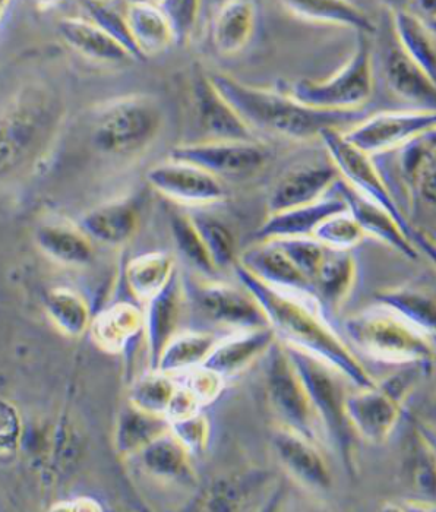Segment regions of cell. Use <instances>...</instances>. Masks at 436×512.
<instances>
[{
    "instance_id": "1",
    "label": "cell",
    "mask_w": 436,
    "mask_h": 512,
    "mask_svg": "<svg viewBox=\"0 0 436 512\" xmlns=\"http://www.w3.org/2000/svg\"><path fill=\"white\" fill-rule=\"evenodd\" d=\"M235 273L240 284L264 309L278 341L324 360L357 388L375 385L377 381L363 368L352 349L318 314L317 300L268 286L238 264Z\"/></svg>"
},
{
    "instance_id": "2",
    "label": "cell",
    "mask_w": 436,
    "mask_h": 512,
    "mask_svg": "<svg viewBox=\"0 0 436 512\" xmlns=\"http://www.w3.org/2000/svg\"><path fill=\"white\" fill-rule=\"evenodd\" d=\"M208 77L252 131L267 132L290 141H314L327 129H343L365 118L362 110L315 109L296 100L292 94L255 87L226 72H211Z\"/></svg>"
},
{
    "instance_id": "3",
    "label": "cell",
    "mask_w": 436,
    "mask_h": 512,
    "mask_svg": "<svg viewBox=\"0 0 436 512\" xmlns=\"http://www.w3.org/2000/svg\"><path fill=\"white\" fill-rule=\"evenodd\" d=\"M284 344V343H283ZM286 346L287 355L305 385L312 407L322 431L327 434L341 463L350 476L357 472V435L350 425L346 412L347 390L344 381H349L333 366L318 357L309 355L296 347Z\"/></svg>"
},
{
    "instance_id": "4",
    "label": "cell",
    "mask_w": 436,
    "mask_h": 512,
    "mask_svg": "<svg viewBox=\"0 0 436 512\" xmlns=\"http://www.w3.org/2000/svg\"><path fill=\"white\" fill-rule=\"evenodd\" d=\"M344 331L357 349L379 362L431 366L435 359V344L379 303L349 316Z\"/></svg>"
},
{
    "instance_id": "5",
    "label": "cell",
    "mask_w": 436,
    "mask_h": 512,
    "mask_svg": "<svg viewBox=\"0 0 436 512\" xmlns=\"http://www.w3.org/2000/svg\"><path fill=\"white\" fill-rule=\"evenodd\" d=\"M163 126L159 100L148 94H129L101 104L91 139L96 150L106 156H135L153 145Z\"/></svg>"
},
{
    "instance_id": "6",
    "label": "cell",
    "mask_w": 436,
    "mask_h": 512,
    "mask_svg": "<svg viewBox=\"0 0 436 512\" xmlns=\"http://www.w3.org/2000/svg\"><path fill=\"white\" fill-rule=\"evenodd\" d=\"M429 368L404 366L403 371L375 382L372 387L357 388L355 393L347 394V417L357 438L369 444H384L397 428L407 398Z\"/></svg>"
},
{
    "instance_id": "7",
    "label": "cell",
    "mask_w": 436,
    "mask_h": 512,
    "mask_svg": "<svg viewBox=\"0 0 436 512\" xmlns=\"http://www.w3.org/2000/svg\"><path fill=\"white\" fill-rule=\"evenodd\" d=\"M55 123V104L46 91L18 94L0 112V176L11 175L36 156Z\"/></svg>"
},
{
    "instance_id": "8",
    "label": "cell",
    "mask_w": 436,
    "mask_h": 512,
    "mask_svg": "<svg viewBox=\"0 0 436 512\" xmlns=\"http://www.w3.org/2000/svg\"><path fill=\"white\" fill-rule=\"evenodd\" d=\"M374 87L371 41L366 34H357L352 56L336 74L322 81L302 79L295 82L287 93L315 109L356 112L371 100Z\"/></svg>"
},
{
    "instance_id": "9",
    "label": "cell",
    "mask_w": 436,
    "mask_h": 512,
    "mask_svg": "<svg viewBox=\"0 0 436 512\" xmlns=\"http://www.w3.org/2000/svg\"><path fill=\"white\" fill-rule=\"evenodd\" d=\"M265 391L278 425L318 442L321 423L286 346L278 340L265 355Z\"/></svg>"
},
{
    "instance_id": "10",
    "label": "cell",
    "mask_w": 436,
    "mask_h": 512,
    "mask_svg": "<svg viewBox=\"0 0 436 512\" xmlns=\"http://www.w3.org/2000/svg\"><path fill=\"white\" fill-rule=\"evenodd\" d=\"M242 286V284H240ZM186 300L197 306L207 321L235 331L270 327L264 309L245 287L207 278H183Z\"/></svg>"
},
{
    "instance_id": "11",
    "label": "cell",
    "mask_w": 436,
    "mask_h": 512,
    "mask_svg": "<svg viewBox=\"0 0 436 512\" xmlns=\"http://www.w3.org/2000/svg\"><path fill=\"white\" fill-rule=\"evenodd\" d=\"M319 139L325 145L331 164L336 167L340 179L363 197L384 207L412 239L415 227L404 216L372 156L355 147L346 138L343 129H327Z\"/></svg>"
},
{
    "instance_id": "12",
    "label": "cell",
    "mask_w": 436,
    "mask_h": 512,
    "mask_svg": "<svg viewBox=\"0 0 436 512\" xmlns=\"http://www.w3.org/2000/svg\"><path fill=\"white\" fill-rule=\"evenodd\" d=\"M170 157L195 164L221 179L255 175L268 163L270 153L255 139H208L178 145Z\"/></svg>"
},
{
    "instance_id": "13",
    "label": "cell",
    "mask_w": 436,
    "mask_h": 512,
    "mask_svg": "<svg viewBox=\"0 0 436 512\" xmlns=\"http://www.w3.org/2000/svg\"><path fill=\"white\" fill-rule=\"evenodd\" d=\"M436 126V113L426 110H396L365 116L344 131L355 147L369 156L400 150L423 132Z\"/></svg>"
},
{
    "instance_id": "14",
    "label": "cell",
    "mask_w": 436,
    "mask_h": 512,
    "mask_svg": "<svg viewBox=\"0 0 436 512\" xmlns=\"http://www.w3.org/2000/svg\"><path fill=\"white\" fill-rule=\"evenodd\" d=\"M147 182L164 198L186 207H207L227 198L220 178L178 158L170 157L151 167Z\"/></svg>"
},
{
    "instance_id": "15",
    "label": "cell",
    "mask_w": 436,
    "mask_h": 512,
    "mask_svg": "<svg viewBox=\"0 0 436 512\" xmlns=\"http://www.w3.org/2000/svg\"><path fill=\"white\" fill-rule=\"evenodd\" d=\"M271 444L283 469L303 488L314 492H327L331 488L330 466L318 450L317 442L278 425Z\"/></svg>"
},
{
    "instance_id": "16",
    "label": "cell",
    "mask_w": 436,
    "mask_h": 512,
    "mask_svg": "<svg viewBox=\"0 0 436 512\" xmlns=\"http://www.w3.org/2000/svg\"><path fill=\"white\" fill-rule=\"evenodd\" d=\"M236 264L268 286L315 299L311 281L274 240H255L238 256Z\"/></svg>"
},
{
    "instance_id": "17",
    "label": "cell",
    "mask_w": 436,
    "mask_h": 512,
    "mask_svg": "<svg viewBox=\"0 0 436 512\" xmlns=\"http://www.w3.org/2000/svg\"><path fill=\"white\" fill-rule=\"evenodd\" d=\"M185 302L183 278L176 271L172 280L156 296L144 303V337L150 369H156L164 347L179 333Z\"/></svg>"
},
{
    "instance_id": "18",
    "label": "cell",
    "mask_w": 436,
    "mask_h": 512,
    "mask_svg": "<svg viewBox=\"0 0 436 512\" xmlns=\"http://www.w3.org/2000/svg\"><path fill=\"white\" fill-rule=\"evenodd\" d=\"M334 189L346 202L347 211L355 218L365 236L374 237L398 254L406 256L407 259L416 261L419 258L415 243L407 236L396 218L391 216L384 207L372 199L363 197L341 179L337 180Z\"/></svg>"
},
{
    "instance_id": "19",
    "label": "cell",
    "mask_w": 436,
    "mask_h": 512,
    "mask_svg": "<svg viewBox=\"0 0 436 512\" xmlns=\"http://www.w3.org/2000/svg\"><path fill=\"white\" fill-rule=\"evenodd\" d=\"M192 99L199 125L211 139H254V131L224 99L208 74H195L192 78Z\"/></svg>"
},
{
    "instance_id": "20",
    "label": "cell",
    "mask_w": 436,
    "mask_h": 512,
    "mask_svg": "<svg viewBox=\"0 0 436 512\" xmlns=\"http://www.w3.org/2000/svg\"><path fill=\"white\" fill-rule=\"evenodd\" d=\"M403 480L420 511L436 510V448L416 423L404 441Z\"/></svg>"
},
{
    "instance_id": "21",
    "label": "cell",
    "mask_w": 436,
    "mask_h": 512,
    "mask_svg": "<svg viewBox=\"0 0 436 512\" xmlns=\"http://www.w3.org/2000/svg\"><path fill=\"white\" fill-rule=\"evenodd\" d=\"M340 179L333 164H308L283 176L268 198V214L314 204L327 197Z\"/></svg>"
},
{
    "instance_id": "22",
    "label": "cell",
    "mask_w": 436,
    "mask_h": 512,
    "mask_svg": "<svg viewBox=\"0 0 436 512\" xmlns=\"http://www.w3.org/2000/svg\"><path fill=\"white\" fill-rule=\"evenodd\" d=\"M63 43L82 58L101 65H122L137 60L112 34L91 18L66 17L58 24Z\"/></svg>"
},
{
    "instance_id": "23",
    "label": "cell",
    "mask_w": 436,
    "mask_h": 512,
    "mask_svg": "<svg viewBox=\"0 0 436 512\" xmlns=\"http://www.w3.org/2000/svg\"><path fill=\"white\" fill-rule=\"evenodd\" d=\"M276 341V334L271 327L235 331L230 337L218 340L204 366L213 369L224 379L232 378L265 357Z\"/></svg>"
},
{
    "instance_id": "24",
    "label": "cell",
    "mask_w": 436,
    "mask_h": 512,
    "mask_svg": "<svg viewBox=\"0 0 436 512\" xmlns=\"http://www.w3.org/2000/svg\"><path fill=\"white\" fill-rule=\"evenodd\" d=\"M398 167L412 194L436 210V126L400 148Z\"/></svg>"
},
{
    "instance_id": "25",
    "label": "cell",
    "mask_w": 436,
    "mask_h": 512,
    "mask_svg": "<svg viewBox=\"0 0 436 512\" xmlns=\"http://www.w3.org/2000/svg\"><path fill=\"white\" fill-rule=\"evenodd\" d=\"M80 226L93 242L119 248L137 235L139 210L132 199H112L87 211Z\"/></svg>"
},
{
    "instance_id": "26",
    "label": "cell",
    "mask_w": 436,
    "mask_h": 512,
    "mask_svg": "<svg viewBox=\"0 0 436 512\" xmlns=\"http://www.w3.org/2000/svg\"><path fill=\"white\" fill-rule=\"evenodd\" d=\"M347 210L340 195L325 197L314 204L268 214L267 220L255 232V240H281L293 237H314L325 218Z\"/></svg>"
},
{
    "instance_id": "27",
    "label": "cell",
    "mask_w": 436,
    "mask_h": 512,
    "mask_svg": "<svg viewBox=\"0 0 436 512\" xmlns=\"http://www.w3.org/2000/svg\"><path fill=\"white\" fill-rule=\"evenodd\" d=\"M36 245L41 254L65 267L81 268L94 258V242L80 224L63 218L44 221L36 230Z\"/></svg>"
},
{
    "instance_id": "28",
    "label": "cell",
    "mask_w": 436,
    "mask_h": 512,
    "mask_svg": "<svg viewBox=\"0 0 436 512\" xmlns=\"http://www.w3.org/2000/svg\"><path fill=\"white\" fill-rule=\"evenodd\" d=\"M88 331L100 350L119 355L144 334V309L134 303H115L94 316Z\"/></svg>"
},
{
    "instance_id": "29",
    "label": "cell",
    "mask_w": 436,
    "mask_h": 512,
    "mask_svg": "<svg viewBox=\"0 0 436 512\" xmlns=\"http://www.w3.org/2000/svg\"><path fill=\"white\" fill-rule=\"evenodd\" d=\"M357 276L355 256L350 251L327 248L321 265L312 278L318 305L336 312L352 295Z\"/></svg>"
},
{
    "instance_id": "30",
    "label": "cell",
    "mask_w": 436,
    "mask_h": 512,
    "mask_svg": "<svg viewBox=\"0 0 436 512\" xmlns=\"http://www.w3.org/2000/svg\"><path fill=\"white\" fill-rule=\"evenodd\" d=\"M142 470L161 482L191 485L195 480L192 454L172 432L160 435L135 455Z\"/></svg>"
},
{
    "instance_id": "31",
    "label": "cell",
    "mask_w": 436,
    "mask_h": 512,
    "mask_svg": "<svg viewBox=\"0 0 436 512\" xmlns=\"http://www.w3.org/2000/svg\"><path fill=\"white\" fill-rule=\"evenodd\" d=\"M375 302L401 318L436 343V292L416 284L388 287L375 293Z\"/></svg>"
},
{
    "instance_id": "32",
    "label": "cell",
    "mask_w": 436,
    "mask_h": 512,
    "mask_svg": "<svg viewBox=\"0 0 436 512\" xmlns=\"http://www.w3.org/2000/svg\"><path fill=\"white\" fill-rule=\"evenodd\" d=\"M385 77L391 91L413 109L436 113V82L416 66L400 47H393L385 58Z\"/></svg>"
},
{
    "instance_id": "33",
    "label": "cell",
    "mask_w": 436,
    "mask_h": 512,
    "mask_svg": "<svg viewBox=\"0 0 436 512\" xmlns=\"http://www.w3.org/2000/svg\"><path fill=\"white\" fill-rule=\"evenodd\" d=\"M286 11L314 24L349 28L357 34L372 36L374 21L350 0H278Z\"/></svg>"
},
{
    "instance_id": "34",
    "label": "cell",
    "mask_w": 436,
    "mask_h": 512,
    "mask_svg": "<svg viewBox=\"0 0 436 512\" xmlns=\"http://www.w3.org/2000/svg\"><path fill=\"white\" fill-rule=\"evenodd\" d=\"M125 18L139 58H153L175 43L172 28L157 5H126Z\"/></svg>"
},
{
    "instance_id": "35",
    "label": "cell",
    "mask_w": 436,
    "mask_h": 512,
    "mask_svg": "<svg viewBox=\"0 0 436 512\" xmlns=\"http://www.w3.org/2000/svg\"><path fill=\"white\" fill-rule=\"evenodd\" d=\"M255 30V8L251 0H226L213 22V43L220 55L242 52Z\"/></svg>"
},
{
    "instance_id": "36",
    "label": "cell",
    "mask_w": 436,
    "mask_h": 512,
    "mask_svg": "<svg viewBox=\"0 0 436 512\" xmlns=\"http://www.w3.org/2000/svg\"><path fill=\"white\" fill-rule=\"evenodd\" d=\"M169 431L170 422L166 416L144 412L128 403L116 422V453L122 458H134L150 442Z\"/></svg>"
},
{
    "instance_id": "37",
    "label": "cell",
    "mask_w": 436,
    "mask_h": 512,
    "mask_svg": "<svg viewBox=\"0 0 436 512\" xmlns=\"http://www.w3.org/2000/svg\"><path fill=\"white\" fill-rule=\"evenodd\" d=\"M393 28L397 46L432 81L436 82V37L426 21L412 11L394 12Z\"/></svg>"
},
{
    "instance_id": "38",
    "label": "cell",
    "mask_w": 436,
    "mask_h": 512,
    "mask_svg": "<svg viewBox=\"0 0 436 512\" xmlns=\"http://www.w3.org/2000/svg\"><path fill=\"white\" fill-rule=\"evenodd\" d=\"M176 271L175 258L169 252H147L126 264V286L138 302L145 303L172 280Z\"/></svg>"
},
{
    "instance_id": "39",
    "label": "cell",
    "mask_w": 436,
    "mask_h": 512,
    "mask_svg": "<svg viewBox=\"0 0 436 512\" xmlns=\"http://www.w3.org/2000/svg\"><path fill=\"white\" fill-rule=\"evenodd\" d=\"M220 338L207 331H183L172 338L164 347L157 362V371L172 375L173 378L204 365Z\"/></svg>"
},
{
    "instance_id": "40",
    "label": "cell",
    "mask_w": 436,
    "mask_h": 512,
    "mask_svg": "<svg viewBox=\"0 0 436 512\" xmlns=\"http://www.w3.org/2000/svg\"><path fill=\"white\" fill-rule=\"evenodd\" d=\"M44 311L56 330L66 337H81L90 330L93 321L87 300L80 293L66 287H58L47 293Z\"/></svg>"
},
{
    "instance_id": "41",
    "label": "cell",
    "mask_w": 436,
    "mask_h": 512,
    "mask_svg": "<svg viewBox=\"0 0 436 512\" xmlns=\"http://www.w3.org/2000/svg\"><path fill=\"white\" fill-rule=\"evenodd\" d=\"M170 230H172L176 249L186 262H189L202 276L213 277L217 273L216 265L205 248L204 240L199 235L197 224L191 214L173 211L170 214Z\"/></svg>"
},
{
    "instance_id": "42",
    "label": "cell",
    "mask_w": 436,
    "mask_h": 512,
    "mask_svg": "<svg viewBox=\"0 0 436 512\" xmlns=\"http://www.w3.org/2000/svg\"><path fill=\"white\" fill-rule=\"evenodd\" d=\"M176 388L178 381L172 375L150 369V372L139 376L129 387L128 403L144 412L166 416L167 406Z\"/></svg>"
},
{
    "instance_id": "43",
    "label": "cell",
    "mask_w": 436,
    "mask_h": 512,
    "mask_svg": "<svg viewBox=\"0 0 436 512\" xmlns=\"http://www.w3.org/2000/svg\"><path fill=\"white\" fill-rule=\"evenodd\" d=\"M197 224L199 235L204 240L205 248L213 259L217 271L235 268L238 262L236 240L232 230L224 221L208 213L191 214Z\"/></svg>"
},
{
    "instance_id": "44",
    "label": "cell",
    "mask_w": 436,
    "mask_h": 512,
    "mask_svg": "<svg viewBox=\"0 0 436 512\" xmlns=\"http://www.w3.org/2000/svg\"><path fill=\"white\" fill-rule=\"evenodd\" d=\"M314 237L327 248L352 251L366 236L352 214L344 210L325 218L315 230Z\"/></svg>"
},
{
    "instance_id": "45",
    "label": "cell",
    "mask_w": 436,
    "mask_h": 512,
    "mask_svg": "<svg viewBox=\"0 0 436 512\" xmlns=\"http://www.w3.org/2000/svg\"><path fill=\"white\" fill-rule=\"evenodd\" d=\"M159 8L172 28L176 44H185L194 34L202 0H160Z\"/></svg>"
},
{
    "instance_id": "46",
    "label": "cell",
    "mask_w": 436,
    "mask_h": 512,
    "mask_svg": "<svg viewBox=\"0 0 436 512\" xmlns=\"http://www.w3.org/2000/svg\"><path fill=\"white\" fill-rule=\"evenodd\" d=\"M286 255L292 259L293 264L302 271L303 276L312 283L315 273L324 259L327 246L318 242L315 237H293V239L274 240Z\"/></svg>"
},
{
    "instance_id": "47",
    "label": "cell",
    "mask_w": 436,
    "mask_h": 512,
    "mask_svg": "<svg viewBox=\"0 0 436 512\" xmlns=\"http://www.w3.org/2000/svg\"><path fill=\"white\" fill-rule=\"evenodd\" d=\"M88 12L94 22L103 27L107 33L112 34L119 43H122L135 59L139 58L134 41L129 34L128 24H126L125 12H118L110 6V2H91L87 0Z\"/></svg>"
},
{
    "instance_id": "48",
    "label": "cell",
    "mask_w": 436,
    "mask_h": 512,
    "mask_svg": "<svg viewBox=\"0 0 436 512\" xmlns=\"http://www.w3.org/2000/svg\"><path fill=\"white\" fill-rule=\"evenodd\" d=\"M170 432L192 455L202 453L210 441V423L201 412L170 422Z\"/></svg>"
},
{
    "instance_id": "49",
    "label": "cell",
    "mask_w": 436,
    "mask_h": 512,
    "mask_svg": "<svg viewBox=\"0 0 436 512\" xmlns=\"http://www.w3.org/2000/svg\"><path fill=\"white\" fill-rule=\"evenodd\" d=\"M182 375L183 378L179 384L188 388L198 398L201 406L217 400L218 395L223 391L224 381H226L223 376L218 375L213 369L204 365L197 366V368L191 369V371Z\"/></svg>"
},
{
    "instance_id": "50",
    "label": "cell",
    "mask_w": 436,
    "mask_h": 512,
    "mask_svg": "<svg viewBox=\"0 0 436 512\" xmlns=\"http://www.w3.org/2000/svg\"><path fill=\"white\" fill-rule=\"evenodd\" d=\"M21 434L20 412L11 401L0 397V455L12 453L20 444Z\"/></svg>"
},
{
    "instance_id": "51",
    "label": "cell",
    "mask_w": 436,
    "mask_h": 512,
    "mask_svg": "<svg viewBox=\"0 0 436 512\" xmlns=\"http://www.w3.org/2000/svg\"><path fill=\"white\" fill-rule=\"evenodd\" d=\"M201 407L198 398L178 382V388H176L175 394H173L172 400L167 406L166 417L169 422H176V420L194 416V414L199 413Z\"/></svg>"
},
{
    "instance_id": "52",
    "label": "cell",
    "mask_w": 436,
    "mask_h": 512,
    "mask_svg": "<svg viewBox=\"0 0 436 512\" xmlns=\"http://www.w3.org/2000/svg\"><path fill=\"white\" fill-rule=\"evenodd\" d=\"M412 242L415 243L417 251L423 252V255L428 256L429 261L435 265L436 268V242L428 233L422 230H413Z\"/></svg>"
},
{
    "instance_id": "53",
    "label": "cell",
    "mask_w": 436,
    "mask_h": 512,
    "mask_svg": "<svg viewBox=\"0 0 436 512\" xmlns=\"http://www.w3.org/2000/svg\"><path fill=\"white\" fill-rule=\"evenodd\" d=\"M53 511H101L99 504L90 498H77L68 502H60L58 507H53Z\"/></svg>"
},
{
    "instance_id": "54",
    "label": "cell",
    "mask_w": 436,
    "mask_h": 512,
    "mask_svg": "<svg viewBox=\"0 0 436 512\" xmlns=\"http://www.w3.org/2000/svg\"><path fill=\"white\" fill-rule=\"evenodd\" d=\"M381 2L387 6V9H390L391 14H394V12L409 11L410 6L416 0H381Z\"/></svg>"
},
{
    "instance_id": "55",
    "label": "cell",
    "mask_w": 436,
    "mask_h": 512,
    "mask_svg": "<svg viewBox=\"0 0 436 512\" xmlns=\"http://www.w3.org/2000/svg\"><path fill=\"white\" fill-rule=\"evenodd\" d=\"M426 18H436V0H416Z\"/></svg>"
},
{
    "instance_id": "56",
    "label": "cell",
    "mask_w": 436,
    "mask_h": 512,
    "mask_svg": "<svg viewBox=\"0 0 436 512\" xmlns=\"http://www.w3.org/2000/svg\"><path fill=\"white\" fill-rule=\"evenodd\" d=\"M37 9L40 11H47V9L55 8L62 0H30Z\"/></svg>"
},
{
    "instance_id": "57",
    "label": "cell",
    "mask_w": 436,
    "mask_h": 512,
    "mask_svg": "<svg viewBox=\"0 0 436 512\" xmlns=\"http://www.w3.org/2000/svg\"><path fill=\"white\" fill-rule=\"evenodd\" d=\"M126 5H135V3H145V5H159L160 0H123Z\"/></svg>"
},
{
    "instance_id": "58",
    "label": "cell",
    "mask_w": 436,
    "mask_h": 512,
    "mask_svg": "<svg viewBox=\"0 0 436 512\" xmlns=\"http://www.w3.org/2000/svg\"><path fill=\"white\" fill-rule=\"evenodd\" d=\"M9 3H11V0H0V22H2L3 15L6 14Z\"/></svg>"
},
{
    "instance_id": "59",
    "label": "cell",
    "mask_w": 436,
    "mask_h": 512,
    "mask_svg": "<svg viewBox=\"0 0 436 512\" xmlns=\"http://www.w3.org/2000/svg\"><path fill=\"white\" fill-rule=\"evenodd\" d=\"M426 24L431 28L432 33L435 34L436 37V18H425Z\"/></svg>"
},
{
    "instance_id": "60",
    "label": "cell",
    "mask_w": 436,
    "mask_h": 512,
    "mask_svg": "<svg viewBox=\"0 0 436 512\" xmlns=\"http://www.w3.org/2000/svg\"><path fill=\"white\" fill-rule=\"evenodd\" d=\"M91 2H112V0H91Z\"/></svg>"
}]
</instances>
